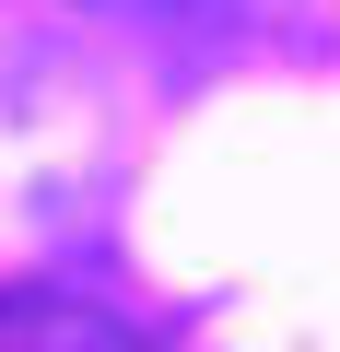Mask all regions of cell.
Masks as SVG:
<instances>
[{"instance_id":"cell-1","label":"cell","mask_w":340,"mask_h":352,"mask_svg":"<svg viewBox=\"0 0 340 352\" xmlns=\"http://www.w3.org/2000/svg\"><path fill=\"white\" fill-rule=\"evenodd\" d=\"M106 164H117L106 94L47 47H0V212L59 223V212H82L106 188Z\"/></svg>"},{"instance_id":"cell-2","label":"cell","mask_w":340,"mask_h":352,"mask_svg":"<svg viewBox=\"0 0 340 352\" xmlns=\"http://www.w3.org/2000/svg\"><path fill=\"white\" fill-rule=\"evenodd\" d=\"M0 352H129V340L71 294H0Z\"/></svg>"}]
</instances>
